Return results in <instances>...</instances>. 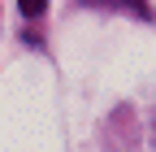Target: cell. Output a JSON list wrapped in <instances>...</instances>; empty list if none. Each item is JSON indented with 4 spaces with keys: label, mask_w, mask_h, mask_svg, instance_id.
I'll return each mask as SVG.
<instances>
[{
    "label": "cell",
    "mask_w": 156,
    "mask_h": 152,
    "mask_svg": "<svg viewBox=\"0 0 156 152\" xmlns=\"http://www.w3.org/2000/svg\"><path fill=\"white\" fill-rule=\"evenodd\" d=\"M17 9H22L26 17H39V13L48 9V0H17Z\"/></svg>",
    "instance_id": "obj_1"
},
{
    "label": "cell",
    "mask_w": 156,
    "mask_h": 152,
    "mask_svg": "<svg viewBox=\"0 0 156 152\" xmlns=\"http://www.w3.org/2000/svg\"><path fill=\"white\" fill-rule=\"evenodd\" d=\"M100 5H126V9H139V13H147V9L139 5V0H100Z\"/></svg>",
    "instance_id": "obj_2"
}]
</instances>
